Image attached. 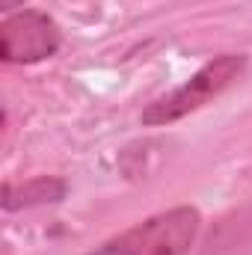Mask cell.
<instances>
[{
	"label": "cell",
	"mask_w": 252,
	"mask_h": 255,
	"mask_svg": "<svg viewBox=\"0 0 252 255\" xmlns=\"http://www.w3.org/2000/svg\"><path fill=\"white\" fill-rule=\"evenodd\" d=\"M202 229V214L193 205H175L151 214L122 235L110 238L89 255H190Z\"/></svg>",
	"instance_id": "1"
},
{
	"label": "cell",
	"mask_w": 252,
	"mask_h": 255,
	"mask_svg": "<svg viewBox=\"0 0 252 255\" xmlns=\"http://www.w3.org/2000/svg\"><path fill=\"white\" fill-rule=\"evenodd\" d=\"M63 48L60 24L42 9H18L0 21V60L6 65H36Z\"/></svg>",
	"instance_id": "3"
},
{
	"label": "cell",
	"mask_w": 252,
	"mask_h": 255,
	"mask_svg": "<svg viewBox=\"0 0 252 255\" xmlns=\"http://www.w3.org/2000/svg\"><path fill=\"white\" fill-rule=\"evenodd\" d=\"M68 196V181L60 175H36L30 181H6L0 205L6 214L15 211H27V208H45V205H60Z\"/></svg>",
	"instance_id": "4"
},
{
	"label": "cell",
	"mask_w": 252,
	"mask_h": 255,
	"mask_svg": "<svg viewBox=\"0 0 252 255\" xmlns=\"http://www.w3.org/2000/svg\"><path fill=\"white\" fill-rule=\"evenodd\" d=\"M247 65H250L247 54H220V57L208 60L187 83H181L172 92L145 104V110L139 113V122L145 128H163L190 116V113H196V110H202L211 98L226 92L247 71Z\"/></svg>",
	"instance_id": "2"
},
{
	"label": "cell",
	"mask_w": 252,
	"mask_h": 255,
	"mask_svg": "<svg viewBox=\"0 0 252 255\" xmlns=\"http://www.w3.org/2000/svg\"><path fill=\"white\" fill-rule=\"evenodd\" d=\"M202 255H252V208L223 217L211 229Z\"/></svg>",
	"instance_id": "5"
},
{
	"label": "cell",
	"mask_w": 252,
	"mask_h": 255,
	"mask_svg": "<svg viewBox=\"0 0 252 255\" xmlns=\"http://www.w3.org/2000/svg\"><path fill=\"white\" fill-rule=\"evenodd\" d=\"M24 3H27V0H0V9H3V12L9 15V12H18V9H21Z\"/></svg>",
	"instance_id": "6"
}]
</instances>
